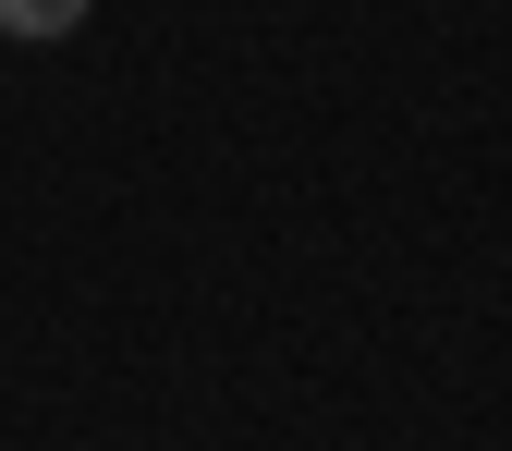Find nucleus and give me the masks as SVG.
<instances>
[{
  "instance_id": "1",
  "label": "nucleus",
  "mask_w": 512,
  "mask_h": 451,
  "mask_svg": "<svg viewBox=\"0 0 512 451\" xmlns=\"http://www.w3.org/2000/svg\"><path fill=\"white\" fill-rule=\"evenodd\" d=\"M98 0H0V37H74Z\"/></svg>"
}]
</instances>
